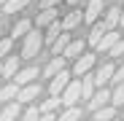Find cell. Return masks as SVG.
<instances>
[{
	"label": "cell",
	"instance_id": "1",
	"mask_svg": "<svg viewBox=\"0 0 124 121\" xmlns=\"http://www.w3.org/2000/svg\"><path fill=\"white\" fill-rule=\"evenodd\" d=\"M46 46V40H43V35H40V30H32L24 40H22V59H32V57H38L40 54V49Z\"/></svg>",
	"mask_w": 124,
	"mask_h": 121
},
{
	"label": "cell",
	"instance_id": "2",
	"mask_svg": "<svg viewBox=\"0 0 124 121\" xmlns=\"http://www.w3.org/2000/svg\"><path fill=\"white\" fill-rule=\"evenodd\" d=\"M92 70H97V51H86L84 57H78L73 62V78L92 75Z\"/></svg>",
	"mask_w": 124,
	"mask_h": 121
},
{
	"label": "cell",
	"instance_id": "3",
	"mask_svg": "<svg viewBox=\"0 0 124 121\" xmlns=\"http://www.w3.org/2000/svg\"><path fill=\"white\" fill-rule=\"evenodd\" d=\"M116 67H119V65H113L111 59H108V62H100V65H97V70L92 73V75H94V84H97V89H105V84H111V81H113Z\"/></svg>",
	"mask_w": 124,
	"mask_h": 121
},
{
	"label": "cell",
	"instance_id": "4",
	"mask_svg": "<svg viewBox=\"0 0 124 121\" xmlns=\"http://www.w3.org/2000/svg\"><path fill=\"white\" fill-rule=\"evenodd\" d=\"M70 84H73V70H62L57 78L49 81V94L51 97H62V92H65Z\"/></svg>",
	"mask_w": 124,
	"mask_h": 121
},
{
	"label": "cell",
	"instance_id": "5",
	"mask_svg": "<svg viewBox=\"0 0 124 121\" xmlns=\"http://www.w3.org/2000/svg\"><path fill=\"white\" fill-rule=\"evenodd\" d=\"M102 14H105V6L102 0H86V8H84V24H97L102 22Z\"/></svg>",
	"mask_w": 124,
	"mask_h": 121
},
{
	"label": "cell",
	"instance_id": "6",
	"mask_svg": "<svg viewBox=\"0 0 124 121\" xmlns=\"http://www.w3.org/2000/svg\"><path fill=\"white\" fill-rule=\"evenodd\" d=\"M65 65H68V59H65V57H51L49 62L40 67V78H49V81H51V78H57L62 70H68Z\"/></svg>",
	"mask_w": 124,
	"mask_h": 121
},
{
	"label": "cell",
	"instance_id": "7",
	"mask_svg": "<svg viewBox=\"0 0 124 121\" xmlns=\"http://www.w3.org/2000/svg\"><path fill=\"white\" fill-rule=\"evenodd\" d=\"M62 108H78V100H81V81L73 78V84L62 92Z\"/></svg>",
	"mask_w": 124,
	"mask_h": 121
},
{
	"label": "cell",
	"instance_id": "8",
	"mask_svg": "<svg viewBox=\"0 0 124 121\" xmlns=\"http://www.w3.org/2000/svg\"><path fill=\"white\" fill-rule=\"evenodd\" d=\"M111 100H113V89H97V94L92 97V102H86V110L97 113V110H102V108H108Z\"/></svg>",
	"mask_w": 124,
	"mask_h": 121
},
{
	"label": "cell",
	"instance_id": "9",
	"mask_svg": "<svg viewBox=\"0 0 124 121\" xmlns=\"http://www.w3.org/2000/svg\"><path fill=\"white\" fill-rule=\"evenodd\" d=\"M40 75V70L35 67V65H27V67H22V70H19L16 73V78H14V84L19 86V89H24V86H30V84H38V78Z\"/></svg>",
	"mask_w": 124,
	"mask_h": 121
},
{
	"label": "cell",
	"instance_id": "10",
	"mask_svg": "<svg viewBox=\"0 0 124 121\" xmlns=\"http://www.w3.org/2000/svg\"><path fill=\"white\" fill-rule=\"evenodd\" d=\"M121 11H124V8H119L116 3H111V6L105 8V14H102V24H105L108 30H119V27H121Z\"/></svg>",
	"mask_w": 124,
	"mask_h": 121
},
{
	"label": "cell",
	"instance_id": "11",
	"mask_svg": "<svg viewBox=\"0 0 124 121\" xmlns=\"http://www.w3.org/2000/svg\"><path fill=\"white\" fill-rule=\"evenodd\" d=\"M54 22H59V8H46L35 16V30H49Z\"/></svg>",
	"mask_w": 124,
	"mask_h": 121
},
{
	"label": "cell",
	"instance_id": "12",
	"mask_svg": "<svg viewBox=\"0 0 124 121\" xmlns=\"http://www.w3.org/2000/svg\"><path fill=\"white\" fill-rule=\"evenodd\" d=\"M40 97V84H30V86H24V89H19V97H16V102L19 105H32L35 100Z\"/></svg>",
	"mask_w": 124,
	"mask_h": 121
},
{
	"label": "cell",
	"instance_id": "13",
	"mask_svg": "<svg viewBox=\"0 0 124 121\" xmlns=\"http://www.w3.org/2000/svg\"><path fill=\"white\" fill-rule=\"evenodd\" d=\"M86 38H76V40H70V46L65 49V54H62V57H65V59H78V57H84L86 54Z\"/></svg>",
	"mask_w": 124,
	"mask_h": 121
},
{
	"label": "cell",
	"instance_id": "14",
	"mask_svg": "<svg viewBox=\"0 0 124 121\" xmlns=\"http://www.w3.org/2000/svg\"><path fill=\"white\" fill-rule=\"evenodd\" d=\"M108 32H111V30H108L105 24H102V22H97V24H94V27L89 30V35H86V43H89V46H92V49L97 51V46L102 43V38H105Z\"/></svg>",
	"mask_w": 124,
	"mask_h": 121
},
{
	"label": "cell",
	"instance_id": "15",
	"mask_svg": "<svg viewBox=\"0 0 124 121\" xmlns=\"http://www.w3.org/2000/svg\"><path fill=\"white\" fill-rule=\"evenodd\" d=\"M81 22H84V11L73 8V11H68L65 16H62V30H65V32H70V30H76Z\"/></svg>",
	"mask_w": 124,
	"mask_h": 121
},
{
	"label": "cell",
	"instance_id": "16",
	"mask_svg": "<svg viewBox=\"0 0 124 121\" xmlns=\"http://www.w3.org/2000/svg\"><path fill=\"white\" fill-rule=\"evenodd\" d=\"M78 81H81V100H84V102H92V97L97 94L94 75H84V78H78Z\"/></svg>",
	"mask_w": 124,
	"mask_h": 121
},
{
	"label": "cell",
	"instance_id": "17",
	"mask_svg": "<svg viewBox=\"0 0 124 121\" xmlns=\"http://www.w3.org/2000/svg\"><path fill=\"white\" fill-rule=\"evenodd\" d=\"M32 24H35V22H30V19H19V22H14V27H11V38H14V40H16V38L24 40V38L35 30Z\"/></svg>",
	"mask_w": 124,
	"mask_h": 121
},
{
	"label": "cell",
	"instance_id": "18",
	"mask_svg": "<svg viewBox=\"0 0 124 121\" xmlns=\"http://www.w3.org/2000/svg\"><path fill=\"white\" fill-rule=\"evenodd\" d=\"M19 59H22V57H16V54H11V57L3 59V78H8V81L16 78V73L22 70V67H19Z\"/></svg>",
	"mask_w": 124,
	"mask_h": 121
},
{
	"label": "cell",
	"instance_id": "19",
	"mask_svg": "<svg viewBox=\"0 0 124 121\" xmlns=\"http://www.w3.org/2000/svg\"><path fill=\"white\" fill-rule=\"evenodd\" d=\"M19 97V86L14 84V81H8V84L0 86V105H8V102H16Z\"/></svg>",
	"mask_w": 124,
	"mask_h": 121
},
{
	"label": "cell",
	"instance_id": "20",
	"mask_svg": "<svg viewBox=\"0 0 124 121\" xmlns=\"http://www.w3.org/2000/svg\"><path fill=\"white\" fill-rule=\"evenodd\" d=\"M119 40H121V30H111L105 38H102V43L97 46V54H108V51L119 43Z\"/></svg>",
	"mask_w": 124,
	"mask_h": 121
},
{
	"label": "cell",
	"instance_id": "21",
	"mask_svg": "<svg viewBox=\"0 0 124 121\" xmlns=\"http://www.w3.org/2000/svg\"><path fill=\"white\" fill-rule=\"evenodd\" d=\"M22 113H24V110H22V105H19V102H8V105L0 108V121H16Z\"/></svg>",
	"mask_w": 124,
	"mask_h": 121
},
{
	"label": "cell",
	"instance_id": "22",
	"mask_svg": "<svg viewBox=\"0 0 124 121\" xmlns=\"http://www.w3.org/2000/svg\"><path fill=\"white\" fill-rule=\"evenodd\" d=\"M38 108H40V113H57V110L62 108V100L49 94L46 100H40V102H38Z\"/></svg>",
	"mask_w": 124,
	"mask_h": 121
},
{
	"label": "cell",
	"instance_id": "23",
	"mask_svg": "<svg viewBox=\"0 0 124 121\" xmlns=\"http://www.w3.org/2000/svg\"><path fill=\"white\" fill-rule=\"evenodd\" d=\"M70 40H73L70 32H62V35L57 38V43L51 46V57H62V54H65V49L70 46Z\"/></svg>",
	"mask_w": 124,
	"mask_h": 121
},
{
	"label": "cell",
	"instance_id": "24",
	"mask_svg": "<svg viewBox=\"0 0 124 121\" xmlns=\"http://www.w3.org/2000/svg\"><path fill=\"white\" fill-rule=\"evenodd\" d=\"M62 32H65V30H62V19H59V22H54V24H51V27L46 30V35H43L46 46H54V43H57V38H59Z\"/></svg>",
	"mask_w": 124,
	"mask_h": 121
},
{
	"label": "cell",
	"instance_id": "25",
	"mask_svg": "<svg viewBox=\"0 0 124 121\" xmlns=\"http://www.w3.org/2000/svg\"><path fill=\"white\" fill-rule=\"evenodd\" d=\"M57 121H81V108H62Z\"/></svg>",
	"mask_w": 124,
	"mask_h": 121
},
{
	"label": "cell",
	"instance_id": "26",
	"mask_svg": "<svg viewBox=\"0 0 124 121\" xmlns=\"http://www.w3.org/2000/svg\"><path fill=\"white\" fill-rule=\"evenodd\" d=\"M92 118H94V121H113V118H119V116H116V108L108 105V108H102V110L92 113Z\"/></svg>",
	"mask_w": 124,
	"mask_h": 121
},
{
	"label": "cell",
	"instance_id": "27",
	"mask_svg": "<svg viewBox=\"0 0 124 121\" xmlns=\"http://www.w3.org/2000/svg\"><path fill=\"white\" fill-rule=\"evenodd\" d=\"M30 6V0H8L6 3V8H3V14H16V11H24Z\"/></svg>",
	"mask_w": 124,
	"mask_h": 121
},
{
	"label": "cell",
	"instance_id": "28",
	"mask_svg": "<svg viewBox=\"0 0 124 121\" xmlns=\"http://www.w3.org/2000/svg\"><path fill=\"white\" fill-rule=\"evenodd\" d=\"M111 105H113V108H121V110H124V84L113 86V100H111Z\"/></svg>",
	"mask_w": 124,
	"mask_h": 121
},
{
	"label": "cell",
	"instance_id": "29",
	"mask_svg": "<svg viewBox=\"0 0 124 121\" xmlns=\"http://www.w3.org/2000/svg\"><path fill=\"white\" fill-rule=\"evenodd\" d=\"M22 121H40V108L38 105H27L22 113Z\"/></svg>",
	"mask_w": 124,
	"mask_h": 121
},
{
	"label": "cell",
	"instance_id": "30",
	"mask_svg": "<svg viewBox=\"0 0 124 121\" xmlns=\"http://www.w3.org/2000/svg\"><path fill=\"white\" fill-rule=\"evenodd\" d=\"M11 46H14V38H3L0 40V62L6 57H11Z\"/></svg>",
	"mask_w": 124,
	"mask_h": 121
},
{
	"label": "cell",
	"instance_id": "31",
	"mask_svg": "<svg viewBox=\"0 0 124 121\" xmlns=\"http://www.w3.org/2000/svg\"><path fill=\"white\" fill-rule=\"evenodd\" d=\"M108 57H111V59H119V57H124V38H121L119 43H116V46L108 51Z\"/></svg>",
	"mask_w": 124,
	"mask_h": 121
},
{
	"label": "cell",
	"instance_id": "32",
	"mask_svg": "<svg viewBox=\"0 0 124 121\" xmlns=\"http://www.w3.org/2000/svg\"><path fill=\"white\" fill-rule=\"evenodd\" d=\"M113 86H119V84H124V62L116 67V75H113V81H111Z\"/></svg>",
	"mask_w": 124,
	"mask_h": 121
},
{
	"label": "cell",
	"instance_id": "33",
	"mask_svg": "<svg viewBox=\"0 0 124 121\" xmlns=\"http://www.w3.org/2000/svg\"><path fill=\"white\" fill-rule=\"evenodd\" d=\"M62 3V0H38V6H40V11H46V8H57Z\"/></svg>",
	"mask_w": 124,
	"mask_h": 121
},
{
	"label": "cell",
	"instance_id": "34",
	"mask_svg": "<svg viewBox=\"0 0 124 121\" xmlns=\"http://www.w3.org/2000/svg\"><path fill=\"white\" fill-rule=\"evenodd\" d=\"M40 121H57V113H40Z\"/></svg>",
	"mask_w": 124,
	"mask_h": 121
},
{
	"label": "cell",
	"instance_id": "35",
	"mask_svg": "<svg viewBox=\"0 0 124 121\" xmlns=\"http://www.w3.org/2000/svg\"><path fill=\"white\" fill-rule=\"evenodd\" d=\"M70 6H78V3H86V0H68Z\"/></svg>",
	"mask_w": 124,
	"mask_h": 121
},
{
	"label": "cell",
	"instance_id": "36",
	"mask_svg": "<svg viewBox=\"0 0 124 121\" xmlns=\"http://www.w3.org/2000/svg\"><path fill=\"white\" fill-rule=\"evenodd\" d=\"M6 3H8V0H0V11H3V8H6Z\"/></svg>",
	"mask_w": 124,
	"mask_h": 121
},
{
	"label": "cell",
	"instance_id": "37",
	"mask_svg": "<svg viewBox=\"0 0 124 121\" xmlns=\"http://www.w3.org/2000/svg\"><path fill=\"white\" fill-rule=\"evenodd\" d=\"M119 30H124V11H121V27H119Z\"/></svg>",
	"mask_w": 124,
	"mask_h": 121
},
{
	"label": "cell",
	"instance_id": "38",
	"mask_svg": "<svg viewBox=\"0 0 124 121\" xmlns=\"http://www.w3.org/2000/svg\"><path fill=\"white\" fill-rule=\"evenodd\" d=\"M0 78H3V62H0Z\"/></svg>",
	"mask_w": 124,
	"mask_h": 121
},
{
	"label": "cell",
	"instance_id": "39",
	"mask_svg": "<svg viewBox=\"0 0 124 121\" xmlns=\"http://www.w3.org/2000/svg\"><path fill=\"white\" fill-rule=\"evenodd\" d=\"M0 40H3V30H0Z\"/></svg>",
	"mask_w": 124,
	"mask_h": 121
},
{
	"label": "cell",
	"instance_id": "40",
	"mask_svg": "<svg viewBox=\"0 0 124 121\" xmlns=\"http://www.w3.org/2000/svg\"><path fill=\"white\" fill-rule=\"evenodd\" d=\"M86 121H94V118H86Z\"/></svg>",
	"mask_w": 124,
	"mask_h": 121
},
{
	"label": "cell",
	"instance_id": "41",
	"mask_svg": "<svg viewBox=\"0 0 124 121\" xmlns=\"http://www.w3.org/2000/svg\"><path fill=\"white\" fill-rule=\"evenodd\" d=\"M113 121H121V118H113Z\"/></svg>",
	"mask_w": 124,
	"mask_h": 121
},
{
	"label": "cell",
	"instance_id": "42",
	"mask_svg": "<svg viewBox=\"0 0 124 121\" xmlns=\"http://www.w3.org/2000/svg\"><path fill=\"white\" fill-rule=\"evenodd\" d=\"M111 3H116V0H111Z\"/></svg>",
	"mask_w": 124,
	"mask_h": 121
},
{
	"label": "cell",
	"instance_id": "43",
	"mask_svg": "<svg viewBox=\"0 0 124 121\" xmlns=\"http://www.w3.org/2000/svg\"><path fill=\"white\" fill-rule=\"evenodd\" d=\"M121 121H124V116H121Z\"/></svg>",
	"mask_w": 124,
	"mask_h": 121
}]
</instances>
